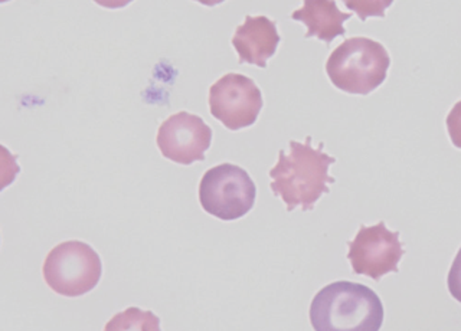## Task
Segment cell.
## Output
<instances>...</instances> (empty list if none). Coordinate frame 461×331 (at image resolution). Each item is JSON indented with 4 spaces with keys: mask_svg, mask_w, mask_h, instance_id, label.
Wrapping results in <instances>:
<instances>
[{
    "mask_svg": "<svg viewBox=\"0 0 461 331\" xmlns=\"http://www.w3.org/2000/svg\"><path fill=\"white\" fill-rule=\"evenodd\" d=\"M323 143L319 148H312V137L306 143L290 141L288 151L280 150L277 165L270 170L271 191L283 199L288 212L302 208L304 212L312 210L321 194L329 193L328 184L336 180L329 174V167L336 162L335 157L326 155Z\"/></svg>",
    "mask_w": 461,
    "mask_h": 331,
    "instance_id": "cell-1",
    "label": "cell"
},
{
    "mask_svg": "<svg viewBox=\"0 0 461 331\" xmlns=\"http://www.w3.org/2000/svg\"><path fill=\"white\" fill-rule=\"evenodd\" d=\"M309 316L317 331H378L384 323V306L366 285L338 281L314 295Z\"/></svg>",
    "mask_w": 461,
    "mask_h": 331,
    "instance_id": "cell-2",
    "label": "cell"
},
{
    "mask_svg": "<svg viewBox=\"0 0 461 331\" xmlns=\"http://www.w3.org/2000/svg\"><path fill=\"white\" fill-rule=\"evenodd\" d=\"M391 58L376 40L355 36L340 43L326 62L330 83L348 94L367 95L384 84Z\"/></svg>",
    "mask_w": 461,
    "mask_h": 331,
    "instance_id": "cell-3",
    "label": "cell"
},
{
    "mask_svg": "<svg viewBox=\"0 0 461 331\" xmlns=\"http://www.w3.org/2000/svg\"><path fill=\"white\" fill-rule=\"evenodd\" d=\"M48 287L64 297H81L97 287L103 275L100 255L90 245L67 241L48 254L42 268Z\"/></svg>",
    "mask_w": 461,
    "mask_h": 331,
    "instance_id": "cell-4",
    "label": "cell"
},
{
    "mask_svg": "<svg viewBox=\"0 0 461 331\" xmlns=\"http://www.w3.org/2000/svg\"><path fill=\"white\" fill-rule=\"evenodd\" d=\"M257 187L247 170L222 163L202 177L199 201L206 213L221 220H237L254 208Z\"/></svg>",
    "mask_w": 461,
    "mask_h": 331,
    "instance_id": "cell-5",
    "label": "cell"
},
{
    "mask_svg": "<svg viewBox=\"0 0 461 331\" xmlns=\"http://www.w3.org/2000/svg\"><path fill=\"white\" fill-rule=\"evenodd\" d=\"M263 105L258 85L242 74L230 72L209 88L211 114L230 131L251 127Z\"/></svg>",
    "mask_w": 461,
    "mask_h": 331,
    "instance_id": "cell-6",
    "label": "cell"
},
{
    "mask_svg": "<svg viewBox=\"0 0 461 331\" xmlns=\"http://www.w3.org/2000/svg\"><path fill=\"white\" fill-rule=\"evenodd\" d=\"M348 259L352 270L357 275L379 281L389 273H398V265L402 259V242L400 234L386 228L385 222L374 227H360L353 241L348 242Z\"/></svg>",
    "mask_w": 461,
    "mask_h": 331,
    "instance_id": "cell-7",
    "label": "cell"
},
{
    "mask_svg": "<svg viewBox=\"0 0 461 331\" xmlns=\"http://www.w3.org/2000/svg\"><path fill=\"white\" fill-rule=\"evenodd\" d=\"M156 141L166 158L191 166L205 160L206 150L212 143V130L199 115L180 112L160 124Z\"/></svg>",
    "mask_w": 461,
    "mask_h": 331,
    "instance_id": "cell-8",
    "label": "cell"
},
{
    "mask_svg": "<svg viewBox=\"0 0 461 331\" xmlns=\"http://www.w3.org/2000/svg\"><path fill=\"white\" fill-rule=\"evenodd\" d=\"M277 26L267 16H247L238 26L232 38L240 64L256 65L267 68V62L276 54L280 43Z\"/></svg>",
    "mask_w": 461,
    "mask_h": 331,
    "instance_id": "cell-9",
    "label": "cell"
},
{
    "mask_svg": "<svg viewBox=\"0 0 461 331\" xmlns=\"http://www.w3.org/2000/svg\"><path fill=\"white\" fill-rule=\"evenodd\" d=\"M352 14L339 11L336 0H303L302 9L293 12V21L307 26L306 38L330 43L346 33L345 23Z\"/></svg>",
    "mask_w": 461,
    "mask_h": 331,
    "instance_id": "cell-10",
    "label": "cell"
},
{
    "mask_svg": "<svg viewBox=\"0 0 461 331\" xmlns=\"http://www.w3.org/2000/svg\"><path fill=\"white\" fill-rule=\"evenodd\" d=\"M160 328V320L150 311L130 307L122 314L113 317L105 330H153Z\"/></svg>",
    "mask_w": 461,
    "mask_h": 331,
    "instance_id": "cell-11",
    "label": "cell"
},
{
    "mask_svg": "<svg viewBox=\"0 0 461 331\" xmlns=\"http://www.w3.org/2000/svg\"><path fill=\"white\" fill-rule=\"evenodd\" d=\"M343 4L365 22L367 18H384L393 0H343Z\"/></svg>",
    "mask_w": 461,
    "mask_h": 331,
    "instance_id": "cell-12",
    "label": "cell"
},
{
    "mask_svg": "<svg viewBox=\"0 0 461 331\" xmlns=\"http://www.w3.org/2000/svg\"><path fill=\"white\" fill-rule=\"evenodd\" d=\"M446 124L451 143L461 148V100L451 108V112L447 115Z\"/></svg>",
    "mask_w": 461,
    "mask_h": 331,
    "instance_id": "cell-13",
    "label": "cell"
},
{
    "mask_svg": "<svg viewBox=\"0 0 461 331\" xmlns=\"http://www.w3.org/2000/svg\"><path fill=\"white\" fill-rule=\"evenodd\" d=\"M447 284H448V291L453 295V299L461 302V248L457 256L454 258Z\"/></svg>",
    "mask_w": 461,
    "mask_h": 331,
    "instance_id": "cell-14",
    "label": "cell"
},
{
    "mask_svg": "<svg viewBox=\"0 0 461 331\" xmlns=\"http://www.w3.org/2000/svg\"><path fill=\"white\" fill-rule=\"evenodd\" d=\"M94 4L98 6L105 7V9H122L126 7L127 4H131L133 0H93Z\"/></svg>",
    "mask_w": 461,
    "mask_h": 331,
    "instance_id": "cell-15",
    "label": "cell"
},
{
    "mask_svg": "<svg viewBox=\"0 0 461 331\" xmlns=\"http://www.w3.org/2000/svg\"><path fill=\"white\" fill-rule=\"evenodd\" d=\"M194 2H198V4H203V6L212 7L216 6V4H223L225 0H194Z\"/></svg>",
    "mask_w": 461,
    "mask_h": 331,
    "instance_id": "cell-16",
    "label": "cell"
},
{
    "mask_svg": "<svg viewBox=\"0 0 461 331\" xmlns=\"http://www.w3.org/2000/svg\"><path fill=\"white\" fill-rule=\"evenodd\" d=\"M0 2H2V4H5V2H7V0H0Z\"/></svg>",
    "mask_w": 461,
    "mask_h": 331,
    "instance_id": "cell-17",
    "label": "cell"
}]
</instances>
